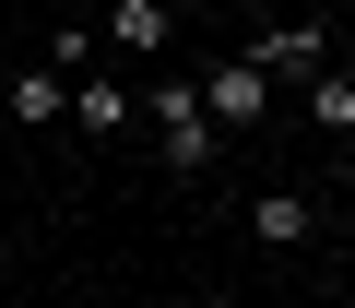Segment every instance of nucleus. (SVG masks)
I'll use <instances>...</instances> for the list:
<instances>
[{"instance_id": "nucleus-1", "label": "nucleus", "mask_w": 355, "mask_h": 308, "mask_svg": "<svg viewBox=\"0 0 355 308\" xmlns=\"http://www.w3.org/2000/svg\"><path fill=\"white\" fill-rule=\"evenodd\" d=\"M154 130H166V166H178V178H202V166H214V119H202V83H166V95H154Z\"/></svg>"}, {"instance_id": "nucleus-2", "label": "nucleus", "mask_w": 355, "mask_h": 308, "mask_svg": "<svg viewBox=\"0 0 355 308\" xmlns=\"http://www.w3.org/2000/svg\"><path fill=\"white\" fill-rule=\"evenodd\" d=\"M320 60H331L320 24H261V36H249V71H261V83H320Z\"/></svg>"}, {"instance_id": "nucleus-3", "label": "nucleus", "mask_w": 355, "mask_h": 308, "mask_svg": "<svg viewBox=\"0 0 355 308\" xmlns=\"http://www.w3.org/2000/svg\"><path fill=\"white\" fill-rule=\"evenodd\" d=\"M261 107H272V83H261L249 60H214V71H202V119H214V130H249Z\"/></svg>"}, {"instance_id": "nucleus-4", "label": "nucleus", "mask_w": 355, "mask_h": 308, "mask_svg": "<svg viewBox=\"0 0 355 308\" xmlns=\"http://www.w3.org/2000/svg\"><path fill=\"white\" fill-rule=\"evenodd\" d=\"M166 36H178V0H119V12H107V36H95V48H119V60H154Z\"/></svg>"}, {"instance_id": "nucleus-5", "label": "nucleus", "mask_w": 355, "mask_h": 308, "mask_svg": "<svg viewBox=\"0 0 355 308\" xmlns=\"http://www.w3.org/2000/svg\"><path fill=\"white\" fill-rule=\"evenodd\" d=\"M12 119H24V130L71 119V71H48V60H36V71H12Z\"/></svg>"}, {"instance_id": "nucleus-6", "label": "nucleus", "mask_w": 355, "mask_h": 308, "mask_svg": "<svg viewBox=\"0 0 355 308\" xmlns=\"http://www.w3.org/2000/svg\"><path fill=\"white\" fill-rule=\"evenodd\" d=\"M249 237H261V249H296V237H308V190H261V202H249Z\"/></svg>"}, {"instance_id": "nucleus-7", "label": "nucleus", "mask_w": 355, "mask_h": 308, "mask_svg": "<svg viewBox=\"0 0 355 308\" xmlns=\"http://www.w3.org/2000/svg\"><path fill=\"white\" fill-rule=\"evenodd\" d=\"M119 119H130V95L107 71H71V130H119Z\"/></svg>"}, {"instance_id": "nucleus-8", "label": "nucleus", "mask_w": 355, "mask_h": 308, "mask_svg": "<svg viewBox=\"0 0 355 308\" xmlns=\"http://www.w3.org/2000/svg\"><path fill=\"white\" fill-rule=\"evenodd\" d=\"M308 119H320V130H355V71H320V83H308Z\"/></svg>"}, {"instance_id": "nucleus-9", "label": "nucleus", "mask_w": 355, "mask_h": 308, "mask_svg": "<svg viewBox=\"0 0 355 308\" xmlns=\"http://www.w3.org/2000/svg\"><path fill=\"white\" fill-rule=\"evenodd\" d=\"M48 71H95V24H60L48 36Z\"/></svg>"}, {"instance_id": "nucleus-10", "label": "nucleus", "mask_w": 355, "mask_h": 308, "mask_svg": "<svg viewBox=\"0 0 355 308\" xmlns=\"http://www.w3.org/2000/svg\"><path fill=\"white\" fill-rule=\"evenodd\" d=\"M190 308H214V296H190Z\"/></svg>"}]
</instances>
